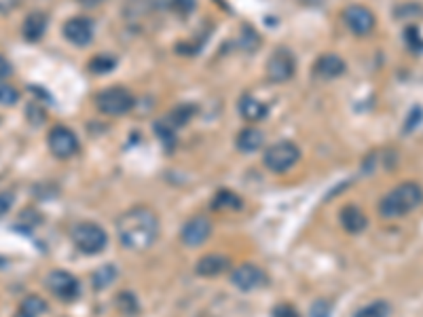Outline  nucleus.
Returning <instances> with one entry per match:
<instances>
[{"label": "nucleus", "instance_id": "1", "mask_svg": "<svg viewBox=\"0 0 423 317\" xmlns=\"http://www.w3.org/2000/svg\"><path fill=\"white\" fill-rule=\"evenodd\" d=\"M117 235L123 248L144 252L159 237V218L148 207H132L119 216Z\"/></svg>", "mask_w": 423, "mask_h": 317}, {"label": "nucleus", "instance_id": "2", "mask_svg": "<svg viewBox=\"0 0 423 317\" xmlns=\"http://www.w3.org/2000/svg\"><path fill=\"white\" fill-rule=\"evenodd\" d=\"M421 203H423V188L415 182H402L381 199L379 214L383 218H402L415 211Z\"/></svg>", "mask_w": 423, "mask_h": 317}, {"label": "nucleus", "instance_id": "3", "mask_svg": "<svg viewBox=\"0 0 423 317\" xmlns=\"http://www.w3.org/2000/svg\"><path fill=\"white\" fill-rule=\"evenodd\" d=\"M72 241L78 252L95 256V254L104 252L106 246H109V235H106V231L95 223H81L72 229Z\"/></svg>", "mask_w": 423, "mask_h": 317}, {"label": "nucleus", "instance_id": "4", "mask_svg": "<svg viewBox=\"0 0 423 317\" xmlns=\"http://www.w3.org/2000/svg\"><path fill=\"white\" fill-rule=\"evenodd\" d=\"M95 106H97V111L104 115L121 117L134 108V95H132V91H127L123 87H111V89H104L97 93Z\"/></svg>", "mask_w": 423, "mask_h": 317}, {"label": "nucleus", "instance_id": "5", "mask_svg": "<svg viewBox=\"0 0 423 317\" xmlns=\"http://www.w3.org/2000/svg\"><path fill=\"white\" fill-rule=\"evenodd\" d=\"M298 159H300L298 146L292 144V142H288V140H284V142H277V144H273V146H269L265 150L263 163L273 174H284L290 167H294Z\"/></svg>", "mask_w": 423, "mask_h": 317}, {"label": "nucleus", "instance_id": "6", "mask_svg": "<svg viewBox=\"0 0 423 317\" xmlns=\"http://www.w3.org/2000/svg\"><path fill=\"white\" fill-rule=\"evenodd\" d=\"M47 144H49V150L57 159H70L78 150V138H76V134L72 129L64 127V125H57V127H53L49 132Z\"/></svg>", "mask_w": 423, "mask_h": 317}, {"label": "nucleus", "instance_id": "7", "mask_svg": "<svg viewBox=\"0 0 423 317\" xmlns=\"http://www.w3.org/2000/svg\"><path fill=\"white\" fill-rule=\"evenodd\" d=\"M47 288L51 290V294H55L60 300H76L81 294V283L78 279L68 273V271H51L47 275Z\"/></svg>", "mask_w": 423, "mask_h": 317}, {"label": "nucleus", "instance_id": "8", "mask_svg": "<svg viewBox=\"0 0 423 317\" xmlns=\"http://www.w3.org/2000/svg\"><path fill=\"white\" fill-rule=\"evenodd\" d=\"M296 64L294 57L288 49H277L271 53L269 62H267V76L271 83H286L294 76Z\"/></svg>", "mask_w": 423, "mask_h": 317}, {"label": "nucleus", "instance_id": "9", "mask_svg": "<svg viewBox=\"0 0 423 317\" xmlns=\"http://www.w3.org/2000/svg\"><path fill=\"white\" fill-rule=\"evenodd\" d=\"M343 17H345L347 28H349L356 36H366V34H370V32L375 30V24H377L373 11H370L368 7H364V5H352V7H347L345 13H343Z\"/></svg>", "mask_w": 423, "mask_h": 317}, {"label": "nucleus", "instance_id": "10", "mask_svg": "<svg viewBox=\"0 0 423 317\" xmlns=\"http://www.w3.org/2000/svg\"><path fill=\"white\" fill-rule=\"evenodd\" d=\"M209 235H212V223L205 216H195L182 227L180 239L186 248H197L203 246L209 239Z\"/></svg>", "mask_w": 423, "mask_h": 317}, {"label": "nucleus", "instance_id": "11", "mask_svg": "<svg viewBox=\"0 0 423 317\" xmlns=\"http://www.w3.org/2000/svg\"><path fill=\"white\" fill-rule=\"evenodd\" d=\"M231 281H233V286H237L240 290L252 292V290H256V288H261V286L267 283V275H265L256 265L246 262V265H240V267L231 273Z\"/></svg>", "mask_w": 423, "mask_h": 317}, {"label": "nucleus", "instance_id": "12", "mask_svg": "<svg viewBox=\"0 0 423 317\" xmlns=\"http://www.w3.org/2000/svg\"><path fill=\"white\" fill-rule=\"evenodd\" d=\"M64 36L76 45V47H87L93 38V24L87 17H72L64 24Z\"/></svg>", "mask_w": 423, "mask_h": 317}, {"label": "nucleus", "instance_id": "13", "mask_svg": "<svg viewBox=\"0 0 423 317\" xmlns=\"http://www.w3.org/2000/svg\"><path fill=\"white\" fill-rule=\"evenodd\" d=\"M345 70H347V66H345V62L337 53H324V55H320V57H317V62H315V66H313L315 76H320V78H337Z\"/></svg>", "mask_w": 423, "mask_h": 317}, {"label": "nucleus", "instance_id": "14", "mask_svg": "<svg viewBox=\"0 0 423 317\" xmlns=\"http://www.w3.org/2000/svg\"><path fill=\"white\" fill-rule=\"evenodd\" d=\"M229 269V258L223 254H207L201 256L199 262L195 265V273L201 277H216Z\"/></svg>", "mask_w": 423, "mask_h": 317}, {"label": "nucleus", "instance_id": "15", "mask_svg": "<svg viewBox=\"0 0 423 317\" xmlns=\"http://www.w3.org/2000/svg\"><path fill=\"white\" fill-rule=\"evenodd\" d=\"M341 225H343V229H345L347 233L358 235V233L366 231L368 218H366V214H364V211H362L358 205H345V207L341 209Z\"/></svg>", "mask_w": 423, "mask_h": 317}, {"label": "nucleus", "instance_id": "16", "mask_svg": "<svg viewBox=\"0 0 423 317\" xmlns=\"http://www.w3.org/2000/svg\"><path fill=\"white\" fill-rule=\"evenodd\" d=\"M47 32V15L41 13V11H34L30 13L26 20H24V26H22V34L28 43H39Z\"/></svg>", "mask_w": 423, "mask_h": 317}, {"label": "nucleus", "instance_id": "17", "mask_svg": "<svg viewBox=\"0 0 423 317\" xmlns=\"http://www.w3.org/2000/svg\"><path fill=\"white\" fill-rule=\"evenodd\" d=\"M267 113H269L267 104L258 101V99L252 97V95H242V99H240V115H242L246 121H250V123L263 121V119L267 117Z\"/></svg>", "mask_w": 423, "mask_h": 317}, {"label": "nucleus", "instance_id": "18", "mask_svg": "<svg viewBox=\"0 0 423 317\" xmlns=\"http://www.w3.org/2000/svg\"><path fill=\"white\" fill-rule=\"evenodd\" d=\"M263 142H265L263 132H258V129H254V127H246V129H242L240 136H237V148H240L242 153H256V150L263 146Z\"/></svg>", "mask_w": 423, "mask_h": 317}, {"label": "nucleus", "instance_id": "19", "mask_svg": "<svg viewBox=\"0 0 423 317\" xmlns=\"http://www.w3.org/2000/svg\"><path fill=\"white\" fill-rule=\"evenodd\" d=\"M47 313V302L41 298V296H26L22 300V304L18 307V313L15 317H41Z\"/></svg>", "mask_w": 423, "mask_h": 317}, {"label": "nucleus", "instance_id": "20", "mask_svg": "<svg viewBox=\"0 0 423 317\" xmlns=\"http://www.w3.org/2000/svg\"><path fill=\"white\" fill-rule=\"evenodd\" d=\"M242 205H244V201L233 190H219L216 197L212 199V207L216 211H229V209L237 211V209H242Z\"/></svg>", "mask_w": 423, "mask_h": 317}, {"label": "nucleus", "instance_id": "21", "mask_svg": "<svg viewBox=\"0 0 423 317\" xmlns=\"http://www.w3.org/2000/svg\"><path fill=\"white\" fill-rule=\"evenodd\" d=\"M115 279H117V269L113 265H104L97 271H93V275H91V283H93L95 290L109 288Z\"/></svg>", "mask_w": 423, "mask_h": 317}, {"label": "nucleus", "instance_id": "22", "mask_svg": "<svg viewBox=\"0 0 423 317\" xmlns=\"http://www.w3.org/2000/svg\"><path fill=\"white\" fill-rule=\"evenodd\" d=\"M391 313V307L387 300H375L366 307H362L360 311H356L354 317H389Z\"/></svg>", "mask_w": 423, "mask_h": 317}, {"label": "nucleus", "instance_id": "23", "mask_svg": "<svg viewBox=\"0 0 423 317\" xmlns=\"http://www.w3.org/2000/svg\"><path fill=\"white\" fill-rule=\"evenodd\" d=\"M159 7L178 15H190L197 7V0H159Z\"/></svg>", "mask_w": 423, "mask_h": 317}, {"label": "nucleus", "instance_id": "24", "mask_svg": "<svg viewBox=\"0 0 423 317\" xmlns=\"http://www.w3.org/2000/svg\"><path fill=\"white\" fill-rule=\"evenodd\" d=\"M115 66H117V59L113 55H97V57L91 59L89 70L93 74H106V72H111Z\"/></svg>", "mask_w": 423, "mask_h": 317}, {"label": "nucleus", "instance_id": "25", "mask_svg": "<svg viewBox=\"0 0 423 317\" xmlns=\"http://www.w3.org/2000/svg\"><path fill=\"white\" fill-rule=\"evenodd\" d=\"M195 113H197L195 106H178V108H176V111L169 115V119H167V121H172V127L176 129V127L186 125V123H188V119H190Z\"/></svg>", "mask_w": 423, "mask_h": 317}, {"label": "nucleus", "instance_id": "26", "mask_svg": "<svg viewBox=\"0 0 423 317\" xmlns=\"http://www.w3.org/2000/svg\"><path fill=\"white\" fill-rule=\"evenodd\" d=\"M117 304H119V309L127 315H136L138 313V300H136V296L132 294V292H121L119 294V298H117Z\"/></svg>", "mask_w": 423, "mask_h": 317}, {"label": "nucleus", "instance_id": "27", "mask_svg": "<svg viewBox=\"0 0 423 317\" xmlns=\"http://www.w3.org/2000/svg\"><path fill=\"white\" fill-rule=\"evenodd\" d=\"M404 38H406V45H408L412 51H417V53L423 51V38H421L417 26H408V28L404 30Z\"/></svg>", "mask_w": 423, "mask_h": 317}, {"label": "nucleus", "instance_id": "28", "mask_svg": "<svg viewBox=\"0 0 423 317\" xmlns=\"http://www.w3.org/2000/svg\"><path fill=\"white\" fill-rule=\"evenodd\" d=\"M18 99H20V93H18L15 87H9V85L0 83V104H3V106H13V104H18Z\"/></svg>", "mask_w": 423, "mask_h": 317}, {"label": "nucleus", "instance_id": "29", "mask_svg": "<svg viewBox=\"0 0 423 317\" xmlns=\"http://www.w3.org/2000/svg\"><path fill=\"white\" fill-rule=\"evenodd\" d=\"M331 315H333V309H331V302H328V300L320 298V300H315V302L311 304L309 317H331Z\"/></svg>", "mask_w": 423, "mask_h": 317}, {"label": "nucleus", "instance_id": "30", "mask_svg": "<svg viewBox=\"0 0 423 317\" xmlns=\"http://www.w3.org/2000/svg\"><path fill=\"white\" fill-rule=\"evenodd\" d=\"M155 134L161 138V142H165L167 146H172V142H174V127L167 123V121H159V123H155Z\"/></svg>", "mask_w": 423, "mask_h": 317}, {"label": "nucleus", "instance_id": "31", "mask_svg": "<svg viewBox=\"0 0 423 317\" xmlns=\"http://www.w3.org/2000/svg\"><path fill=\"white\" fill-rule=\"evenodd\" d=\"M13 201H15V195H13V192H9V190L0 192V216H5L7 211L13 207Z\"/></svg>", "mask_w": 423, "mask_h": 317}, {"label": "nucleus", "instance_id": "32", "mask_svg": "<svg viewBox=\"0 0 423 317\" xmlns=\"http://www.w3.org/2000/svg\"><path fill=\"white\" fill-rule=\"evenodd\" d=\"M273 317H300V315L292 304H277L273 309Z\"/></svg>", "mask_w": 423, "mask_h": 317}, {"label": "nucleus", "instance_id": "33", "mask_svg": "<svg viewBox=\"0 0 423 317\" xmlns=\"http://www.w3.org/2000/svg\"><path fill=\"white\" fill-rule=\"evenodd\" d=\"M423 119V111L419 108V106H415V111H410V117H408V121H406V127H404V132H412L417 125H419V121Z\"/></svg>", "mask_w": 423, "mask_h": 317}, {"label": "nucleus", "instance_id": "34", "mask_svg": "<svg viewBox=\"0 0 423 317\" xmlns=\"http://www.w3.org/2000/svg\"><path fill=\"white\" fill-rule=\"evenodd\" d=\"M13 74V66L3 57V55H0V80H3V78H9Z\"/></svg>", "mask_w": 423, "mask_h": 317}, {"label": "nucleus", "instance_id": "35", "mask_svg": "<svg viewBox=\"0 0 423 317\" xmlns=\"http://www.w3.org/2000/svg\"><path fill=\"white\" fill-rule=\"evenodd\" d=\"M20 0H0V13H9L18 7Z\"/></svg>", "mask_w": 423, "mask_h": 317}, {"label": "nucleus", "instance_id": "36", "mask_svg": "<svg viewBox=\"0 0 423 317\" xmlns=\"http://www.w3.org/2000/svg\"><path fill=\"white\" fill-rule=\"evenodd\" d=\"M102 0H81V5L83 7H95V5H99Z\"/></svg>", "mask_w": 423, "mask_h": 317}]
</instances>
